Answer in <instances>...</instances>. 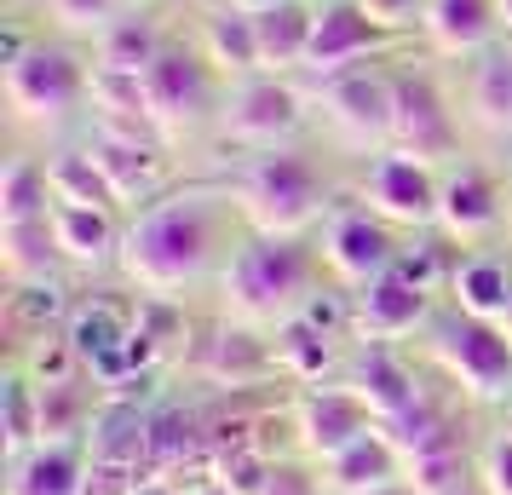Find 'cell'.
Returning a JSON list of instances; mask_svg holds the SVG:
<instances>
[{
    "label": "cell",
    "mask_w": 512,
    "mask_h": 495,
    "mask_svg": "<svg viewBox=\"0 0 512 495\" xmlns=\"http://www.w3.org/2000/svg\"><path fill=\"white\" fill-rule=\"evenodd\" d=\"M328 495H380L403 484V449L386 438V426L357 438L351 449H340L334 461H323V478H317Z\"/></svg>",
    "instance_id": "18"
},
{
    "label": "cell",
    "mask_w": 512,
    "mask_h": 495,
    "mask_svg": "<svg viewBox=\"0 0 512 495\" xmlns=\"http://www.w3.org/2000/svg\"><path fill=\"white\" fill-rule=\"evenodd\" d=\"M432 352L449 369L455 386H466L472 398H501L512 386V334L501 323H484V317H443L432 329Z\"/></svg>",
    "instance_id": "7"
},
{
    "label": "cell",
    "mask_w": 512,
    "mask_h": 495,
    "mask_svg": "<svg viewBox=\"0 0 512 495\" xmlns=\"http://www.w3.org/2000/svg\"><path fill=\"white\" fill-rule=\"evenodd\" d=\"M196 369L213 386H254L277 369V346H265L254 323H219V329L196 346Z\"/></svg>",
    "instance_id": "20"
},
{
    "label": "cell",
    "mask_w": 512,
    "mask_h": 495,
    "mask_svg": "<svg viewBox=\"0 0 512 495\" xmlns=\"http://www.w3.org/2000/svg\"><path fill=\"white\" fill-rule=\"evenodd\" d=\"M93 162L104 167V179L116 185L121 202H156V185H162V144H133V139H110V133H93Z\"/></svg>",
    "instance_id": "23"
},
{
    "label": "cell",
    "mask_w": 512,
    "mask_h": 495,
    "mask_svg": "<svg viewBox=\"0 0 512 495\" xmlns=\"http://www.w3.org/2000/svg\"><path fill=\"white\" fill-rule=\"evenodd\" d=\"M501 329H507V334H512V300H507V317H501Z\"/></svg>",
    "instance_id": "43"
},
{
    "label": "cell",
    "mask_w": 512,
    "mask_h": 495,
    "mask_svg": "<svg viewBox=\"0 0 512 495\" xmlns=\"http://www.w3.org/2000/svg\"><path fill=\"white\" fill-rule=\"evenodd\" d=\"M420 35L449 58H478L501 35V6L495 0H426Z\"/></svg>",
    "instance_id": "19"
},
{
    "label": "cell",
    "mask_w": 512,
    "mask_h": 495,
    "mask_svg": "<svg viewBox=\"0 0 512 495\" xmlns=\"http://www.w3.org/2000/svg\"><path fill=\"white\" fill-rule=\"evenodd\" d=\"M495 6H501V35L512 41V0H495Z\"/></svg>",
    "instance_id": "41"
},
{
    "label": "cell",
    "mask_w": 512,
    "mask_h": 495,
    "mask_svg": "<svg viewBox=\"0 0 512 495\" xmlns=\"http://www.w3.org/2000/svg\"><path fill=\"white\" fill-rule=\"evenodd\" d=\"M397 35L369 18L363 0H317V29H311V47H305V75L311 81H334L346 70H363V58L386 52Z\"/></svg>",
    "instance_id": "11"
},
{
    "label": "cell",
    "mask_w": 512,
    "mask_h": 495,
    "mask_svg": "<svg viewBox=\"0 0 512 495\" xmlns=\"http://www.w3.org/2000/svg\"><path fill=\"white\" fill-rule=\"evenodd\" d=\"M466 110H472V121H484L495 133H512V41L472 58V70H466Z\"/></svg>",
    "instance_id": "28"
},
{
    "label": "cell",
    "mask_w": 512,
    "mask_h": 495,
    "mask_svg": "<svg viewBox=\"0 0 512 495\" xmlns=\"http://www.w3.org/2000/svg\"><path fill=\"white\" fill-rule=\"evenodd\" d=\"M449 300H455V311H466V317L501 323V317H507V300H512V265L489 260V254L461 260L449 271Z\"/></svg>",
    "instance_id": "27"
},
{
    "label": "cell",
    "mask_w": 512,
    "mask_h": 495,
    "mask_svg": "<svg viewBox=\"0 0 512 495\" xmlns=\"http://www.w3.org/2000/svg\"><path fill=\"white\" fill-rule=\"evenodd\" d=\"M213 6H231V12H265V6H277V0H213Z\"/></svg>",
    "instance_id": "40"
},
{
    "label": "cell",
    "mask_w": 512,
    "mask_h": 495,
    "mask_svg": "<svg viewBox=\"0 0 512 495\" xmlns=\"http://www.w3.org/2000/svg\"><path fill=\"white\" fill-rule=\"evenodd\" d=\"M47 6H52V18H58L64 29H75V35H93V41H98V35L116 24L133 0H47Z\"/></svg>",
    "instance_id": "37"
},
{
    "label": "cell",
    "mask_w": 512,
    "mask_h": 495,
    "mask_svg": "<svg viewBox=\"0 0 512 495\" xmlns=\"http://www.w3.org/2000/svg\"><path fill=\"white\" fill-rule=\"evenodd\" d=\"M369 432H380V415L351 392L346 380H340V386H317V392H305V398L294 403V444H300L317 467L334 461L340 449H351L357 438H369Z\"/></svg>",
    "instance_id": "13"
},
{
    "label": "cell",
    "mask_w": 512,
    "mask_h": 495,
    "mask_svg": "<svg viewBox=\"0 0 512 495\" xmlns=\"http://www.w3.org/2000/svg\"><path fill=\"white\" fill-rule=\"evenodd\" d=\"M52 260H64V254H58V236H52L47 219H35V225H0L6 283H41V277H52Z\"/></svg>",
    "instance_id": "31"
},
{
    "label": "cell",
    "mask_w": 512,
    "mask_h": 495,
    "mask_svg": "<svg viewBox=\"0 0 512 495\" xmlns=\"http://www.w3.org/2000/svg\"><path fill=\"white\" fill-rule=\"evenodd\" d=\"M64 311H70V300H64V288L52 277L12 283V294H6V317H12V329H24V334H47V323H58Z\"/></svg>",
    "instance_id": "35"
},
{
    "label": "cell",
    "mask_w": 512,
    "mask_h": 495,
    "mask_svg": "<svg viewBox=\"0 0 512 495\" xmlns=\"http://www.w3.org/2000/svg\"><path fill=\"white\" fill-rule=\"evenodd\" d=\"M52 173V196L70 202V208H121L116 185L104 179V167L93 162V150H64L47 162Z\"/></svg>",
    "instance_id": "32"
},
{
    "label": "cell",
    "mask_w": 512,
    "mask_h": 495,
    "mask_svg": "<svg viewBox=\"0 0 512 495\" xmlns=\"http://www.w3.org/2000/svg\"><path fill=\"white\" fill-rule=\"evenodd\" d=\"M426 317H432V288L415 283V277L397 271V265L386 277H374L369 288L351 294V329L363 334V340H403V334H415Z\"/></svg>",
    "instance_id": "14"
},
{
    "label": "cell",
    "mask_w": 512,
    "mask_h": 495,
    "mask_svg": "<svg viewBox=\"0 0 512 495\" xmlns=\"http://www.w3.org/2000/svg\"><path fill=\"white\" fill-rule=\"evenodd\" d=\"M254 18V41H259V70L265 75H288L305 70V47H311V29H317V0H277Z\"/></svg>",
    "instance_id": "21"
},
{
    "label": "cell",
    "mask_w": 512,
    "mask_h": 495,
    "mask_svg": "<svg viewBox=\"0 0 512 495\" xmlns=\"http://www.w3.org/2000/svg\"><path fill=\"white\" fill-rule=\"evenodd\" d=\"M392 144L426 162L461 156V121L432 70H392Z\"/></svg>",
    "instance_id": "9"
},
{
    "label": "cell",
    "mask_w": 512,
    "mask_h": 495,
    "mask_svg": "<svg viewBox=\"0 0 512 495\" xmlns=\"http://www.w3.org/2000/svg\"><path fill=\"white\" fill-rule=\"evenodd\" d=\"M127 334H133V311L110 306V300H87V306H75L70 317H64V340L75 346V357H81L93 375L121 352Z\"/></svg>",
    "instance_id": "25"
},
{
    "label": "cell",
    "mask_w": 512,
    "mask_h": 495,
    "mask_svg": "<svg viewBox=\"0 0 512 495\" xmlns=\"http://www.w3.org/2000/svg\"><path fill=\"white\" fill-rule=\"evenodd\" d=\"M501 219H507V190L495 185V173L455 156L438 185V225L455 242H472V236H489Z\"/></svg>",
    "instance_id": "15"
},
{
    "label": "cell",
    "mask_w": 512,
    "mask_h": 495,
    "mask_svg": "<svg viewBox=\"0 0 512 495\" xmlns=\"http://www.w3.org/2000/svg\"><path fill=\"white\" fill-rule=\"evenodd\" d=\"M98 47V70H121V75H144L167 47V29L144 12V6H127L116 24L93 41Z\"/></svg>",
    "instance_id": "24"
},
{
    "label": "cell",
    "mask_w": 512,
    "mask_h": 495,
    "mask_svg": "<svg viewBox=\"0 0 512 495\" xmlns=\"http://www.w3.org/2000/svg\"><path fill=\"white\" fill-rule=\"evenodd\" d=\"M409 495H461L478 484V455L472 449H438V455H415L403 467Z\"/></svg>",
    "instance_id": "34"
},
{
    "label": "cell",
    "mask_w": 512,
    "mask_h": 495,
    "mask_svg": "<svg viewBox=\"0 0 512 495\" xmlns=\"http://www.w3.org/2000/svg\"><path fill=\"white\" fill-rule=\"evenodd\" d=\"M225 75L213 70V58L202 47H185V41H167L162 58L144 70V104H150V121L162 133H196L219 121L225 110Z\"/></svg>",
    "instance_id": "4"
},
{
    "label": "cell",
    "mask_w": 512,
    "mask_h": 495,
    "mask_svg": "<svg viewBox=\"0 0 512 495\" xmlns=\"http://www.w3.org/2000/svg\"><path fill=\"white\" fill-rule=\"evenodd\" d=\"M196 47L213 58V70L225 81H242V75H265L259 70V41H254V18L248 12H231V6H213L202 18V41Z\"/></svg>",
    "instance_id": "26"
},
{
    "label": "cell",
    "mask_w": 512,
    "mask_h": 495,
    "mask_svg": "<svg viewBox=\"0 0 512 495\" xmlns=\"http://www.w3.org/2000/svg\"><path fill=\"white\" fill-rule=\"evenodd\" d=\"M438 185H443L438 162L386 144V150L369 162V173H363V202H369L386 225L426 231V225H438Z\"/></svg>",
    "instance_id": "10"
},
{
    "label": "cell",
    "mask_w": 512,
    "mask_h": 495,
    "mask_svg": "<svg viewBox=\"0 0 512 495\" xmlns=\"http://www.w3.org/2000/svg\"><path fill=\"white\" fill-rule=\"evenodd\" d=\"M202 444V421L190 409H156L150 415V467H173Z\"/></svg>",
    "instance_id": "36"
},
{
    "label": "cell",
    "mask_w": 512,
    "mask_h": 495,
    "mask_svg": "<svg viewBox=\"0 0 512 495\" xmlns=\"http://www.w3.org/2000/svg\"><path fill=\"white\" fill-rule=\"evenodd\" d=\"M461 495H489V490H484V484H472V490H461Z\"/></svg>",
    "instance_id": "44"
},
{
    "label": "cell",
    "mask_w": 512,
    "mask_h": 495,
    "mask_svg": "<svg viewBox=\"0 0 512 495\" xmlns=\"http://www.w3.org/2000/svg\"><path fill=\"white\" fill-rule=\"evenodd\" d=\"M58 196H52V173L47 162L35 156H6L0 167V225H35V219H52Z\"/></svg>",
    "instance_id": "29"
},
{
    "label": "cell",
    "mask_w": 512,
    "mask_h": 495,
    "mask_svg": "<svg viewBox=\"0 0 512 495\" xmlns=\"http://www.w3.org/2000/svg\"><path fill=\"white\" fill-rule=\"evenodd\" d=\"M231 202L242 208L248 231L265 236H305L317 219H328V196H334V179L328 167L317 162V150H300V144H282V150H254L231 167Z\"/></svg>",
    "instance_id": "2"
},
{
    "label": "cell",
    "mask_w": 512,
    "mask_h": 495,
    "mask_svg": "<svg viewBox=\"0 0 512 495\" xmlns=\"http://www.w3.org/2000/svg\"><path fill=\"white\" fill-rule=\"evenodd\" d=\"M87 478H93L87 438H47L24 461H12L6 495H87Z\"/></svg>",
    "instance_id": "17"
},
{
    "label": "cell",
    "mask_w": 512,
    "mask_h": 495,
    "mask_svg": "<svg viewBox=\"0 0 512 495\" xmlns=\"http://www.w3.org/2000/svg\"><path fill=\"white\" fill-rule=\"evenodd\" d=\"M397 225H386L374 208H334L323 219V242H317V254H323V271L334 277L340 288H369L374 277H386L397 265Z\"/></svg>",
    "instance_id": "8"
},
{
    "label": "cell",
    "mask_w": 512,
    "mask_h": 495,
    "mask_svg": "<svg viewBox=\"0 0 512 495\" xmlns=\"http://www.w3.org/2000/svg\"><path fill=\"white\" fill-rule=\"evenodd\" d=\"M380 495H409V484H392V490H380Z\"/></svg>",
    "instance_id": "42"
},
{
    "label": "cell",
    "mask_w": 512,
    "mask_h": 495,
    "mask_svg": "<svg viewBox=\"0 0 512 495\" xmlns=\"http://www.w3.org/2000/svg\"><path fill=\"white\" fill-rule=\"evenodd\" d=\"M300 121H305V98L282 75H242V81L225 87L219 139L242 144V150H282V144H294Z\"/></svg>",
    "instance_id": "6"
},
{
    "label": "cell",
    "mask_w": 512,
    "mask_h": 495,
    "mask_svg": "<svg viewBox=\"0 0 512 495\" xmlns=\"http://www.w3.org/2000/svg\"><path fill=\"white\" fill-rule=\"evenodd\" d=\"M93 70L58 41H24L6 52V104L24 121H64L75 104H87Z\"/></svg>",
    "instance_id": "5"
},
{
    "label": "cell",
    "mask_w": 512,
    "mask_h": 495,
    "mask_svg": "<svg viewBox=\"0 0 512 495\" xmlns=\"http://www.w3.org/2000/svg\"><path fill=\"white\" fill-rule=\"evenodd\" d=\"M47 225H52V236H58V254H64L70 265H110V260H121L116 208H70V202H58Z\"/></svg>",
    "instance_id": "22"
},
{
    "label": "cell",
    "mask_w": 512,
    "mask_h": 495,
    "mask_svg": "<svg viewBox=\"0 0 512 495\" xmlns=\"http://www.w3.org/2000/svg\"><path fill=\"white\" fill-rule=\"evenodd\" d=\"M0 432H6V461H24L35 444H47V426H41V386L12 369L0 380Z\"/></svg>",
    "instance_id": "30"
},
{
    "label": "cell",
    "mask_w": 512,
    "mask_h": 495,
    "mask_svg": "<svg viewBox=\"0 0 512 495\" xmlns=\"http://www.w3.org/2000/svg\"><path fill=\"white\" fill-rule=\"evenodd\" d=\"M277 369L294 380H323L334 369V334L311 329L305 317L277 323Z\"/></svg>",
    "instance_id": "33"
},
{
    "label": "cell",
    "mask_w": 512,
    "mask_h": 495,
    "mask_svg": "<svg viewBox=\"0 0 512 495\" xmlns=\"http://www.w3.org/2000/svg\"><path fill=\"white\" fill-rule=\"evenodd\" d=\"M317 277H323V254L305 248L300 236L248 231L219 271V288L236 323H288L317 294Z\"/></svg>",
    "instance_id": "3"
},
{
    "label": "cell",
    "mask_w": 512,
    "mask_h": 495,
    "mask_svg": "<svg viewBox=\"0 0 512 495\" xmlns=\"http://www.w3.org/2000/svg\"><path fill=\"white\" fill-rule=\"evenodd\" d=\"M369 6V18L386 35H403V29H420V18H426V0H363Z\"/></svg>",
    "instance_id": "39"
},
{
    "label": "cell",
    "mask_w": 512,
    "mask_h": 495,
    "mask_svg": "<svg viewBox=\"0 0 512 495\" xmlns=\"http://www.w3.org/2000/svg\"><path fill=\"white\" fill-rule=\"evenodd\" d=\"M328 127L351 144H392V70H346L334 81H317Z\"/></svg>",
    "instance_id": "12"
},
{
    "label": "cell",
    "mask_w": 512,
    "mask_h": 495,
    "mask_svg": "<svg viewBox=\"0 0 512 495\" xmlns=\"http://www.w3.org/2000/svg\"><path fill=\"white\" fill-rule=\"evenodd\" d=\"M346 386L380 415V426L397 421L403 409H415V403L426 398L415 369H409V357L397 352L392 340H363V346L351 352V363H346Z\"/></svg>",
    "instance_id": "16"
},
{
    "label": "cell",
    "mask_w": 512,
    "mask_h": 495,
    "mask_svg": "<svg viewBox=\"0 0 512 495\" xmlns=\"http://www.w3.org/2000/svg\"><path fill=\"white\" fill-rule=\"evenodd\" d=\"M478 484L489 495H512V432H495L484 449H478Z\"/></svg>",
    "instance_id": "38"
},
{
    "label": "cell",
    "mask_w": 512,
    "mask_h": 495,
    "mask_svg": "<svg viewBox=\"0 0 512 495\" xmlns=\"http://www.w3.org/2000/svg\"><path fill=\"white\" fill-rule=\"evenodd\" d=\"M242 208L225 185H190L173 196H156L133 213L121 231V277L144 294H179L202 277L225 271V260L242 242Z\"/></svg>",
    "instance_id": "1"
}]
</instances>
